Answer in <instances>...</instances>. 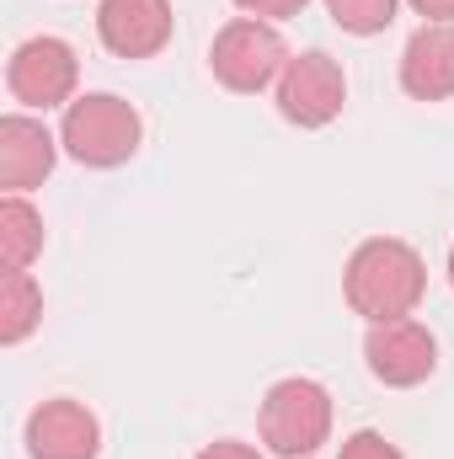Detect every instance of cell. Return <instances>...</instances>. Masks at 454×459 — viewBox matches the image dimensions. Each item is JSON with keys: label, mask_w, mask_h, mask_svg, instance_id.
Wrapping results in <instances>:
<instances>
[{"label": "cell", "mask_w": 454, "mask_h": 459, "mask_svg": "<svg viewBox=\"0 0 454 459\" xmlns=\"http://www.w3.org/2000/svg\"><path fill=\"white\" fill-rule=\"evenodd\" d=\"M262 444L278 459H310L327 438H332V390L321 379H278L262 401Z\"/></svg>", "instance_id": "cell-3"}, {"label": "cell", "mask_w": 454, "mask_h": 459, "mask_svg": "<svg viewBox=\"0 0 454 459\" xmlns=\"http://www.w3.org/2000/svg\"><path fill=\"white\" fill-rule=\"evenodd\" d=\"M75 81H81V59L65 38L43 32V38H27L11 48L5 59V86L22 108L32 113H48V108H70L75 102Z\"/></svg>", "instance_id": "cell-5"}, {"label": "cell", "mask_w": 454, "mask_h": 459, "mask_svg": "<svg viewBox=\"0 0 454 459\" xmlns=\"http://www.w3.org/2000/svg\"><path fill=\"white\" fill-rule=\"evenodd\" d=\"M198 459H262L251 444H240V438H220V444H209V449H198Z\"/></svg>", "instance_id": "cell-17"}, {"label": "cell", "mask_w": 454, "mask_h": 459, "mask_svg": "<svg viewBox=\"0 0 454 459\" xmlns=\"http://www.w3.org/2000/svg\"><path fill=\"white\" fill-rule=\"evenodd\" d=\"M273 102H278V117L294 128H327V123H337L342 102H347V75L321 48L289 54V65L273 86Z\"/></svg>", "instance_id": "cell-6"}, {"label": "cell", "mask_w": 454, "mask_h": 459, "mask_svg": "<svg viewBox=\"0 0 454 459\" xmlns=\"http://www.w3.org/2000/svg\"><path fill=\"white\" fill-rule=\"evenodd\" d=\"M27 455L32 459H97L102 455V422L86 401H43L27 417Z\"/></svg>", "instance_id": "cell-8"}, {"label": "cell", "mask_w": 454, "mask_h": 459, "mask_svg": "<svg viewBox=\"0 0 454 459\" xmlns=\"http://www.w3.org/2000/svg\"><path fill=\"white\" fill-rule=\"evenodd\" d=\"M401 91L412 102L454 97V22H423L401 48Z\"/></svg>", "instance_id": "cell-10"}, {"label": "cell", "mask_w": 454, "mask_h": 459, "mask_svg": "<svg viewBox=\"0 0 454 459\" xmlns=\"http://www.w3.org/2000/svg\"><path fill=\"white\" fill-rule=\"evenodd\" d=\"M0 256L5 267H22V273L43 256V214L27 204V193L0 198Z\"/></svg>", "instance_id": "cell-13"}, {"label": "cell", "mask_w": 454, "mask_h": 459, "mask_svg": "<svg viewBox=\"0 0 454 459\" xmlns=\"http://www.w3.org/2000/svg\"><path fill=\"white\" fill-rule=\"evenodd\" d=\"M363 363H369V374H374L380 385L412 390V385H423V379L439 368V342H433V332H428L423 321H412V316L380 321V326H369V337H363Z\"/></svg>", "instance_id": "cell-7"}, {"label": "cell", "mask_w": 454, "mask_h": 459, "mask_svg": "<svg viewBox=\"0 0 454 459\" xmlns=\"http://www.w3.org/2000/svg\"><path fill=\"white\" fill-rule=\"evenodd\" d=\"M97 38L113 59H150L171 43V0H97Z\"/></svg>", "instance_id": "cell-9"}, {"label": "cell", "mask_w": 454, "mask_h": 459, "mask_svg": "<svg viewBox=\"0 0 454 459\" xmlns=\"http://www.w3.org/2000/svg\"><path fill=\"white\" fill-rule=\"evenodd\" d=\"M38 321H43V289H38V278L22 273V267H5V278H0V342L5 347L27 342L38 332Z\"/></svg>", "instance_id": "cell-12"}, {"label": "cell", "mask_w": 454, "mask_h": 459, "mask_svg": "<svg viewBox=\"0 0 454 459\" xmlns=\"http://www.w3.org/2000/svg\"><path fill=\"white\" fill-rule=\"evenodd\" d=\"M406 5L428 22H454V0H406Z\"/></svg>", "instance_id": "cell-18"}, {"label": "cell", "mask_w": 454, "mask_h": 459, "mask_svg": "<svg viewBox=\"0 0 454 459\" xmlns=\"http://www.w3.org/2000/svg\"><path fill=\"white\" fill-rule=\"evenodd\" d=\"M396 5H401V0H327L332 22H337L342 32H353V38L385 32V27L396 22Z\"/></svg>", "instance_id": "cell-14"}, {"label": "cell", "mask_w": 454, "mask_h": 459, "mask_svg": "<svg viewBox=\"0 0 454 459\" xmlns=\"http://www.w3.org/2000/svg\"><path fill=\"white\" fill-rule=\"evenodd\" d=\"M246 16H262V22H284V16H300L310 0H235Z\"/></svg>", "instance_id": "cell-16"}, {"label": "cell", "mask_w": 454, "mask_h": 459, "mask_svg": "<svg viewBox=\"0 0 454 459\" xmlns=\"http://www.w3.org/2000/svg\"><path fill=\"white\" fill-rule=\"evenodd\" d=\"M59 139L27 113H5L0 117V187L5 193H27V187H43V177L54 171L59 160Z\"/></svg>", "instance_id": "cell-11"}, {"label": "cell", "mask_w": 454, "mask_h": 459, "mask_svg": "<svg viewBox=\"0 0 454 459\" xmlns=\"http://www.w3.org/2000/svg\"><path fill=\"white\" fill-rule=\"evenodd\" d=\"M342 294L353 305V316H363L369 326L380 321H401L423 305L428 294V267L417 256L412 240L401 235H369L353 246L347 267H342Z\"/></svg>", "instance_id": "cell-1"}, {"label": "cell", "mask_w": 454, "mask_h": 459, "mask_svg": "<svg viewBox=\"0 0 454 459\" xmlns=\"http://www.w3.org/2000/svg\"><path fill=\"white\" fill-rule=\"evenodd\" d=\"M337 459H401V449H396L385 433H374V428H358V433H347V438H342Z\"/></svg>", "instance_id": "cell-15"}, {"label": "cell", "mask_w": 454, "mask_h": 459, "mask_svg": "<svg viewBox=\"0 0 454 459\" xmlns=\"http://www.w3.org/2000/svg\"><path fill=\"white\" fill-rule=\"evenodd\" d=\"M450 289H454V246H450Z\"/></svg>", "instance_id": "cell-19"}, {"label": "cell", "mask_w": 454, "mask_h": 459, "mask_svg": "<svg viewBox=\"0 0 454 459\" xmlns=\"http://www.w3.org/2000/svg\"><path fill=\"white\" fill-rule=\"evenodd\" d=\"M144 139V117L134 102H123L113 91H86L65 108V123H59V144L70 160L92 166V171H113L123 160H134Z\"/></svg>", "instance_id": "cell-2"}, {"label": "cell", "mask_w": 454, "mask_h": 459, "mask_svg": "<svg viewBox=\"0 0 454 459\" xmlns=\"http://www.w3.org/2000/svg\"><path fill=\"white\" fill-rule=\"evenodd\" d=\"M284 65H289V48H284L278 27L262 16H235L209 43V70L235 97H257V91L278 86Z\"/></svg>", "instance_id": "cell-4"}]
</instances>
